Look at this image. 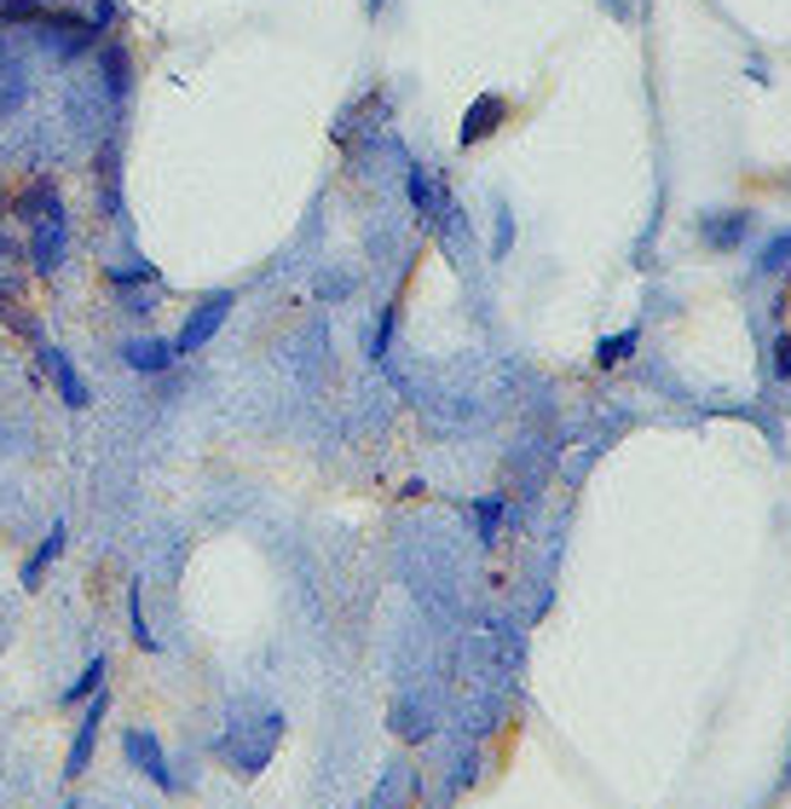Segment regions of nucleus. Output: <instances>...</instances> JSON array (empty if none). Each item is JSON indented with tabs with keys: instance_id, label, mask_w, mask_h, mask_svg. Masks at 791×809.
<instances>
[{
	"instance_id": "f257e3e1",
	"label": "nucleus",
	"mask_w": 791,
	"mask_h": 809,
	"mask_svg": "<svg viewBox=\"0 0 791 809\" xmlns=\"http://www.w3.org/2000/svg\"><path fill=\"white\" fill-rule=\"evenodd\" d=\"M122 752H127V764H134L145 780H150V787H157V792H180V775H173V764H168V752H162V740L157 735H150V728H127V735H122Z\"/></svg>"
},
{
	"instance_id": "f03ea898",
	"label": "nucleus",
	"mask_w": 791,
	"mask_h": 809,
	"mask_svg": "<svg viewBox=\"0 0 791 809\" xmlns=\"http://www.w3.org/2000/svg\"><path fill=\"white\" fill-rule=\"evenodd\" d=\"M232 318V290H220V295H209V301H197V313L180 324V336H173V353H197V347H209L214 342V330Z\"/></svg>"
},
{
	"instance_id": "7ed1b4c3",
	"label": "nucleus",
	"mask_w": 791,
	"mask_h": 809,
	"mask_svg": "<svg viewBox=\"0 0 791 809\" xmlns=\"http://www.w3.org/2000/svg\"><path fill=\"white\" fill-rule=\"evenodd\" d=\"M105 712H110V694L98 689V694H93V705H87V717L75 723V740H70V752H64V780H82V775H87L93 752H98V723H105Z\"/></svg>"
},
{
	"instance_id": "20e7f679",
	"label": "nucleus",
	"mask_w": 791,
	"mask_h": 809,
	"mask_svg": "<svg viewBox=\"0 0 791 809\" xmlns=\"http://www.w3.org/2000/svg\"><path fill=\"white\" fill-rule=\"evenodd\" d=\"M41 370L53 376V388H59V399L70 404V411H87V404H93V393H87V382H82V370L70 365V353H64V347H41Z\"/></svg>"
},
{
	"instance_id": "39448f33",
	"label": "nucleus",
	"mask_w": 791,
	"mask_h": 809,
	"mask_svg": "<svg viewBox=\"0 0 791 809\" xmlns=\"http://www.w3.org/2000/svg\"><path fill=\"white\" fill-rule=\"evenodd\" d=\"M64 544H70V526L64 521H53V526H46V544H35V555H30V561H23V590H41V578H46V567H53L59 561V555H64Z\"/></svg>"
},
{
	"instance_id": "423d86ee",
	"label": "nucleus",
	"mask_w": 791,
	"mask_h": 809,
	"mask_svg": "<svg viewBox=\"0 0 791 809\" xmlns=\"http://www.w3.org/2000/svg\"><path fill=\"white\" fill-rule=\"evenodd\" d=\"M64 214H53V220H41L35 225V243H30V261H35V272H59L64 266Z\"/></svg>"
},
{
	"instance_id": "0eeeda50",
	"label": "nucleus",
	"mask_w": 791,
	"mask_h": 809,
	"mask_svg": "<svg viewBox=\"0 0 791 809\" xmlns=\"http://www.w3.org/2000/svg\"><path fill=\"white\" fill-rule=\"evenodd\" d=\"M122 359H127V370H139V376H162L180 353H173V342H157V336H145V342H127L122 347Z\"/></svg>"
},
{
	"instance_id": "6e6552de",
	"label": "nucleus",
	"mask_w": 791,
	"mask_h": 809,
	"mask_svg": "<svg viewBox=\"0 0 791 809\" xmlns=\"http://www.w3.org/2000/svg\"><path fill=\"white\" fill-rule=\"evenodd\" d=\"M53 214H59V186H53V180H46V174H41V180H30V191L18 197V220L41 225V220H53Z\"/></svg>"
},
{
	"instance_id": "1a4fd4ad",
	"label": "nucleus",
	"mask_w": 791,
	"mask_h": 809,
	"mask_svg": "<svg viewBox=\"0 0 791 809\" xmlns=\"http://www.w3.org/2000/svg\"><path fill=\"white\" fill-rule=\"evenodd\" d=\"M503 116H508L503 98H497V93H479V98H474V111L463 116V145H479V139L492 134V122H503Z\"/></svg>"
},
{
	"instance_id": "9d476101",
	"label": "nucleus",
	"mask_w": 791,
	"mask_h": 809,
	"mask_svg": "<svg viewBox=\"0 0 791 809\" xmlns=\"http://www.w3.org/2000/svg\"><path fill=\"white\" fill-rule=\"evenodd\" d=\"M105 676H110V660H105V653H93V660H87V671H82V676H75L70 689H64V705H82V700H93L98 689H105Z\"/></svg>"
},
{
	"instance_id": "9b49d317",
	"label": "nucleus",
	"mask_w": 791,
	"mask_h": 809,
	"mask_svg": "<svg viewBox=\"0 0 791 809\" xmlns=\"http://www.w3.org/2000/svg\"><path fill=\"white\" fill-rule=\"evenodd\" d=\"M127 630H134V648H139V653H162V637H150V619H145V596H139V585L127 590Z\"/></svg>"
},
{
	"instance_id": "f8f14e48",
	"label": "nucleus",
	"mask_w": 791,
	"mask_h": 809,
	"mask_svg": "<svg viewBox=\"0 0 791 809\" xmlns=\"http://www.w3.org/2000/svg\"><path fill=\"white\" fill-rule=\"evenodd\" d=\"M116 157H122L116 139H110L105 150H98V186H105V209H110V214L122 209V174H116Z\"/></svg>"
},
{
	"instance_id": "ddd939ff",
	"label": "nucleus",
	"mask_w": 791,
	"mask_h": 809,
	"mask_svg": "<svg viewBox=\"0 0 791 809\" xmlns=\"http://www.w3.org/2000/svg\"><path fill=\"white\" fill-rule=\"evenodd\" d=\"M98 59H105V93L122 105V98H127V46H116V41H110Z\"/></svg>"
},
{
	"instance_id": "4468645a",
	"label": "nucleus",
	"mask_w": 791,
	"mask_h": 809,
	"mask_svg": "<svg viewBox=\"0 0 791 809\" xmlns=\"http://www.w3.org/2000/svg\"><path fill=\"white\" fill-rule=\"evenodd\" d=\"M157 266H150V261H127V266H110V284L116 290H127V284H157Z\"/></svg>"
},
{
	"instance_id": "2eb2a0df",
	"label": "nucleus",
	"mask_w": 791,
	"mask_h": 809,
	"mask_svg": "<svg viewBox=\"0 0 791 809\" xmlns=\"http://www.w3.org/2000/svg\"><path fill=\"white\" fill-rule=\"evenodd\" d=\"M474 521H479V538H497V526H503V497H479L474 503Z\"/></svg>"
},
{
	"instance_id": "dca6fc26",
	"label": "nucleus",
	"mask_w": 791,
	"mask_h": 809,
	"mask_svg": "<svg viewBox=\"0 0 791 809\" xmlns=\"http://www.w3.org/2000/svg\"><path fill=\"white\" fill-rule=\"evenodd\" d=\"M411 202H416L422 214L440 209V191H433V174H428V168H416V174H411Z\"/></svg>"
},
{
	"instance_id": "f3484780",
	"label": "nucleus",
	"mask_w": 791,
	"mask_h": 809,
	"mask_svg": "<svg viewBox=\"0 0 791 809\" xmlns=\"http://www.w3.org/2000/svg\"><path fill=\"white\" fill-rule=\"evenodd\" d=\"M630 353H635V330H624V336H607V342L595 347V359H601V365H624Z\"/></svg>"
},
{
	"instance_id": "a211bd4d",
	"label": "nucleus",
	"mask_w": 791,
	"mask_h": 809,
	"mask_svg": "<svg viewBox=\"0 0 791 809\" xmlns=\"http://www.w3.org/2000/svg\"><path fill=\"white\" fill-rule=\"evenodd\" d=\"M705 238L710 243H734V238H746V214H717L705 225Z\"/></svg>"
},
{
	"instance_id": "6ab92c4d",
	"label": "nucleus",
	"mask_w": 791,
	"mask_h": 809,
	"mask_svg": "<svg viewBox=\"0 0 791 809\" xmlns=\"http://www.w3.org/2000/svg\"><path fill=\"white\" fill-rule=\"evenodd\" d=\"M780 261H791V238H774L769 249H762V266H769V272H774Z\"/></svg>"
},
{
	"instance_id": "aec40b11",
	"label": "nucleus",
	"mask_w": 791,
	"mask_h": 809,
	"mask_svg": "<svg viewBox=\"0 0 791 809\" xmlns=\"http://www.w3.org/2000/svg\"><path fill=\"white\" fill-rule=\"evenodd\" d=\"M774 365H780V376H791V347L780 342V353H774Z\"/></svg>"
},
{
	"instance_id": "412c9836",
	"label": "nucleus",
	"mask_w": 791,
	"mask_h": 809,
	"mask_svg": "<svg viewBox=\"0 0 791 809\" xmlns=\"http://www.w3.org/2000/svg\"><path fill=\"white\" fill-rule=\"evenodd\" d=\"M64 809H82V803H64Z\"/></svg>"
},
{
	"instance_id": "4be33fe9",
	"label": "nucleus",
	"mask_w": 791,
	"mask_h": 809,
	"mask_svg": "<svg viewBox=\"0 0 791 809\" xmlns=\"http://www.w3.org/2000/svg\"><path fill=\"white\" fill-rule=\"evenodd\" d=\"M0 307H7V295H0Z\"/></svg>"
}]
</instances>
